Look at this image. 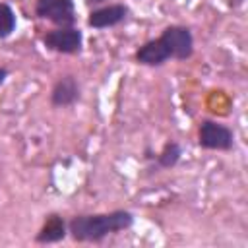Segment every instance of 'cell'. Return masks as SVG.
Masks as SVG:
<instances>
[{
	"instance_id": "cell-1",
	"label": "cell",
	"mask_w": 248,
	"mask_h": 248,
	"mask_svg": "<svg viewBox=\"0 0 248 248\" xmlns=\"http://www.w3.org/2000/svg\"><path fill=\"white\" fill-rule=\"evenodd\" d=\"M134 213L128 209H114L107 213H81L70 219L68 234L76 242H99L110 234L128 231L134 225Z\"/></svg>"
},
{
	"instance_id": "cell-2",
	"label": "cell",
	"mask_w": 248,
	"mask_h": 248,
	"mask_svg": "<svg viewBox=\"0 0 248 248\" xmlns=\"http://www.w3.org/2000/svg\"><path fill=\"white\" fill-rule=\"evenodd\" d=\"M198 145L209 151H231L234 147V132L211 118H203L198 126Z\"/></svg>"
},
{
	"instance_id": "cell-3",
	"label": "cell",
	"mask_w": 248,
	"mask_h": 248,
	"mask_svg": "<svg viewBox=\"0 0 248 248\" xmlns=\"http://www.w3.org/2000/svg\"><path fill=\"white\" fill-rule=\"evenodd\" d=\"M43 45L45 48L58 52V54H79L83 46V33L79 27L70 25V27H56L50 29L43 35Z\"/></svg>"
},
{
	"instance_id": "cell-4",
	"label": "cell",
	"mask_w": 248,
	"mask_h": 248,
	"mask_svg": "<svg viewBox=\"0 0 248 248\" xmlns=\"http://www.w3.org/2000/svg\"><path fill=\"white\" fill-rule=\"evenodd\" d=\"M35 16L58 27H70L78 21L74 0H35Z\"/></svg>"
},
{
	"instance_id": "cell-5",
	"label": "cell",
	"mask_w": 248,
	"mask_h": 248,
	"mask_svg": "<svg viewBox=\"0 0 248 248\" xmlns=\"http://www.w3.org/2000/svg\"><path fill=\"white\" fill-rule=\"evenodd\" d=\"M161 39L170 48L174 60H188L194 54V35L186 25H169L161 31Z\"/></svg>"
},
{
	"instance_id": "cell-6",
	"label": "cell",
	"mask_w": 248,
	"mask_h": 248,
	"mask_svg": "<svg viewBox=\"0 0 248 248\" xmlns=\"http://www.w3.org/2000/svg\"><path fill=\"white\" fill-rule=\"evenodd\" d=\"M130 14V8L126 4H105L99 8H93L87 16V25L93 29H108V27H116L120 23L126 21Z\"/></svg>"
},
{
	"instance_id": "cell-7",
	"label": "cell",
	"mask_w": 248,
	"mask_h": 248,
	"mask_svg": "<svg viewBox=\"0 0 248 248\" xmlns=\"http://www.w3.org/2000/svg\"><path fill=\"white\" fill-rule=\"evenodd\" d=\"M172 58L170 48L167 46V43L161 39V35L157 39H149L143 45H140L134 52V60L140 66H147V68H159L163 64H167Z\"/></svg>"
},
{
	"instance_id": "cell-8",
	"label": "cell",
	"mask_w": 248,
	"mask_h": 248,
	"mask_svg": "<svg viewBox=\"0 0 248 248\" xmlns=\"http://www.w3.org/2000/svg\"><path fill=\"white\" fill-rule=\"evenodd\" d=\"M81 97V89H79V83L76 79L74 74H64L60 76L52 89H50V105L54 108H68V107H74Z\"/></svg>"
},
{
	"instance_id": "cell-9",
	"label": "cell",
	"mask_w": 248,
	"mask_h": 248,
	"mask_svg": "<svg viewBox=\"0 0 248 248\" xmlns=\"http://www.w3.org/2000/svg\"><path fill=\"white\" fill-rule=\"evenodd\" d=\"M66 234H68V223L60 215L52 213V215H48L45 219L43 227L35 234V242H39V244H54V242L64 240Z\"/></svg>"
},
{
	"instance_id": "cell-10",
	"label": "cell",
	"mask_w": 248,
	"mask_h": 248,
	"mask_svg": "<svg viewBox=\"0 0 248 248\" xmlns=\"http://www.w3.org/2000/svg\"><path fill=\"white\" fill-rule=\"evenodd\" d=\"M180 157H182V145L178 141H167L163 149L157 153V159H155L157 169H172L178 165Z\"/></svg>"
},
{
	"instance_id": "cell-11",
	"label": "cell",
	"mask_w": 248,
	"mask_h": 248,
	"mask_svg": "<svg viewBox=\"0 0 248 248\" xmlns=\"http://www.w3.org/2000/svg\"><path fill=\"white\" fill-rule=\"evenodd\" d=\"M17 27V16L8 2H0V41L14 35Z\"/></svg>"
},
{
	"instance_id": "cell-12",
	"label": "cell",
	"mask_w": 248,
	"mask_h": 248,
	"mask_svg": "<svg viewBox=\"0 0 248 248\" xmlns=\"http://www.w3.org/2000/svg\"><path fill=\"white\" fill-rule=\"evenodd\" d=\"M108 0H85V4L89 6V8H99V6H105Z\"/></svg>"
},
{
	"instance_id": "cell-13",
	"label": "cell",
	"mask_w": 248,
	"mask_h": 248,
	"mask_svg": "<svg viewBox=\"0 0 248 248\" xmlns=\"http://www.w3.org/2000/svg\"><path fill=\"white\" fill-rule=\"evenodd\" d=\"M8 74H10V72H8V68H4V66H0V85H2L4 81H6V78H8Z\"/></svg>"
}]
</instances>
